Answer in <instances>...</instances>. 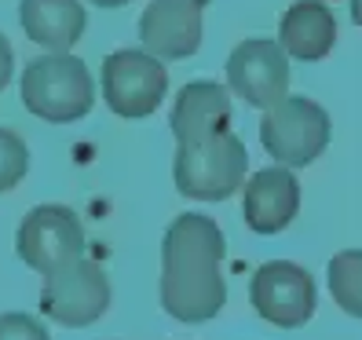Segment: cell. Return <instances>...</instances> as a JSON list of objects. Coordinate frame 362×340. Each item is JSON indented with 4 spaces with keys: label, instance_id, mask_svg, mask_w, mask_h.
Here are the masks:
<instances>
[{
    "label": "cell",
    "instance_id": "1",
    "mask_svg": "<svg viewBox=\"0 0 362 340\" xmlns=\"http://www.w3.org/2000/svg\"><path fill=\"white\" fill-rule=\"evenodd\" d=\"M223 230L212 216L183 212L168 223L161 242V307L180 322H209L227 304L220 274Z\"/></svg>",
    "mask_w": 362,
    "mask_h": 340
},
{
    "label": "cell",
    "instance_id": "2",
    "mask_svg": "<svg viewBox=\"0 0 362 340\" xmlns=\"http://www.w3.org/2000/svg\"><path fill=\"white\" fill-rule=\"evenodd\" d=\"M18 92L26 110L48 124L81 121L95 106V81L88 66L70 52H52L26 62Z\"/></svg>",
    "mask_w": 362,
    "mask_h": 340
},
{
    "label": "cell",
    "instance_id": "3",
    "mask_svg": "<svg viewBox=\"0 0 362 340\" xmlns=\"http://www.w3.org/2000/svg\"><path fill=\"white\" fill-rule=\"evenodd\" d=\"M245 172H249L245 143L230 129L176 146L173 176H176V190L187 198L223 201L245 183Z\"/></svg>",
    "mask_w": 362,
    "mask_h": 340
},
{
    "label": "cell",
    "instance_id": "4",
    "mask_svg": "<svg viewBox=\"0 0 362 340\" xmlns=\"http://www.w3.org/2000/svg\"><path fill=\"white\" fill-rule=\"evenodd\" d=\"M260 143L279 165L304 168L329 146V114L308 95H286L260 121Z\"/></svg>",
    "mask_w": 362,
    "mask_h": 340
},
{
    "label": "cell",
    "instance_id": "5",
    "mask_svg": "<svg viewBox=\"0 0 362 340\" xmlns=\"http://www.w3.org/2000/svg\"><path fill=\"white\" fill-rule=\"evenodd\" d=\"M110 307V279L95 260H70L45 274V289H40V311L52 322L84 329L99 322Z\"/></svg>",
    "mask_w": 362,
    "mask_h": 340
},
{
    "label": "cell",
    "instance_id": "6",
    "mask_svg": "<svg viewBox=\"0 0 362 340\" xmlns=\"http://www.w3.org/2000/svg\"><path fill=\"white\" fill-rule=\"evenodd\" d=\"M168 92V74L151 52L121 48L103 59V99L117 117H151Z\"/></svg>",
    "mask_w": 362,
    "mask_h": 340
},
{
    "label": "cell",
    "instance_id": "7",
    "mask_svg": "<svg viewBox=\"0 0 362 340\" xmlns=\"http://www.w3.org/2000/svg\"><path fill=\"white\" fill-rule=\"evenodd\" d=\"M249 300L257 307L264 322L279 329H300L308 326V318L315 315V282L300 264L289 260H267L257 267L249 282Z\"/></svg>",
    "mask_w": 362,
    "mask_h": 340
},
{
    "label": "cell",
    "instance_id": "8",
    "mask_svg": "<svg viewBox=\"0 0 362 340\" xmlns=\"http://www.w3.org/2000/svg\"><path fill=\"white\" fill-rule=\"evenodd\" d=\"M15 249L26 267L48 274L62 264L84 257V227L77 212L66 205H37L26 212L23 227H18Z\"/></svg>",
    "mask_w": 362,
    "mask_h": 340
},
{
    "label": "cell",
    "instance_id": "9",
    "mask_svg": "<svg viewBox=\"0 0 362 340\" xmlns=\"http://www.w3.org/2000/svg\"><path fill=\"white\" fill-rule=\"evenodd\" d=\"M227 88L249 106H274L289 95V55L279 40L252 37L242 40L227 59Z\"/></svg>",
    "mask_w": 362,
    "mask_h": 340
},
{
    "label": "cell",
    "instance_id": "10",
    "mask_svg": "<svg viewBox=\"0 0 362 340\" xmlns=\"http://www.w3.org/2000/svg\"><path fill=\"white\" fill-rule=\"evenodd\" d=\"M242 212L249 230L257 235H279L300 212V183L289 172V165H271L252 172L249 183H242Z\"/></svg>",
    "mask_w": 362,
    "mask_h": 340
},
{
    "label": "cell",
    "instance_id": "11",
    "mask_svg": "<svg viewBox=\"0 0 362 340\" xmlns=\"http://www.w3.org/2000/svg\"><path fill=\"white\" fill-rule=\"evenodd\" d=\"M202 8L176 4V0H154L139 18L143 48L165 59H187L202 48Z\"/></svg>",
    "mask_w": 362,
    "mask_h": 340
},
{
    "label": "cell",
    "instance_id": "12",
    "mask_svg": "<svg viewBox=\"0 0 362 340\" xmlns=\"http://www.w3.org/2000/svg\"><path fill=\"white\" fill-rule=\"evenodd\" d=\"M230 95L216 81H190L180 88L173 114H168V129H173L176 143H194L205 136H216L230 129Z\"/></svg>",
    "mask_w": 362,
    "mask_h": 340
},
{
    "label": "cell",
    "instance_id": "13",
    "mask_svg": "<svg viewBox=\"0 0 362 340\" xmlns=\"http://www.w3.org/2000/svg\"><path fill=\"white\" fill-rule=\"evenodd\" d=\"M279 45L286 55L300 62H318L326 59L337 45V18L322 0H296V4L282 15L279 26Z\"/></svg>",
    "mask_w": 362,
    "mask_h": 340
},
{
    "label": "cell",
    "instance_id": "14",
    "mask_svg": "<svg viewBox=\"0 0 362 340\" xmlns=\"http://www.w3.org/2000/svg\"><path fill=\"white\" fill-rule=\"evenodd\" d=\"M18 23L33 45L48 52H70L88 26V15L77 0H23Z\"/></svg>",
    "mask_w": 362,
    "mask_h": 340
},
{
    "label": "cell",
    "instance_id": "15",
    "mask_svg": "<svg viewBox=\"0 0 362 340\" xmlns=\"http://www.w3.org/2000/svg\"><path fill=\"white\" fill-rule=\"evenodd\" d=\"M329 293L348 315L362 318V249H344L329 260Z\"/></svg>",
    "mask_w": 362,
    "mask_h": 340
},
{
    "label": "cell",
    "instance_id": "16",
    "mask_svg": "<svg viewBox=\"0 0 362 340\" xmlns=\"http://www.w3.org/2000/svg\"><path fill=\"white\" fill-rule=\"evenodd\" d=\"M30 172V151L18 132L0 129V194L23 183V176Z\"/></svg>",
    "mask_w": 362,
    "mask_h": 340
},
{
    "label": "cell",
    "instance_id": "17",
    "mask_svg": "<svg viewBox=\"0 0 362 340\" xmlns=\"http://www.w3.org/2000/svg\"><path fill=\"white\" fill-rule=\"evenodd\" d=\"M0 340H52V336L40 326V318L23 315V311H8V315H0Z\"/></svg>",
    "mask_w": 362,
    "mask_h": 340
},
{
    "label": "cell",
    "instance_id": "18",
    "mask_svg": "<svg viewBox=\"0 0 362 340\" xmlns=\"http://www.w3.org/2000/svg\"><path fill=\"white\" fill-rule=\"evenodd\" d=\"M11 70H15V52H11V45H8V37L0 33V92L8 88Z\"/></svg>",
    "mask_w": 362,
    "mask_h": 340
},
{
    "label": "cell",
    "instance_id": "19",
    "mask_svg": "<svg viewBox=\"0 0 362 340\" xmlns=\"http://www.w3.org/2000/svg\"><path fill=\"white\" fill-rule=\"evenodd\" d=\"M95 8H124V4H132V0H92Z\"/></svg>",
    "mask_w": 362,
    "mask_h": 340
},
{
    "label": "cell",
    "instance_id": "20",
    "mask_svg": "<svg viewBox=\"0 0 362 340\" xmlns=\"http://www.w3.org/2000/svg\"><path fill=\"white\" fill-rule=\"evenodd\" d=\"M351 23L362 26V0H351Z\"/></svg>",
    "mask_w": 362,
    "mask_h": 340
},
{
    "label": "cell",
    "instance_id": "21",
    "mask_svg": "<svg viewBox=\"0 0 362 340\" xmlns=\"http://www.w3.org/2000/svg\"><path fill=\"white\" fill-rule=\"evenodd\" d=\"M176 4H194V8H209L212 0H176Z\"/></svg>",
    "mask_w": 362,
    "mask_h": 340
}]
</instances>
